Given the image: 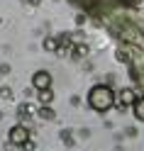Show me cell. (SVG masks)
Listing matches in <instances>:
<instances>
[{"label": "cell", "instance_id": "3", "mask_svg": "<svg viewBox=\"0 0 144 151\" xmlns=\"http://www.w3.org/2000/svg\"><path fill=\"white\" fill-rule=\"evenodd\" d=\"M32 86L37 90H49L51 88V73L49 71H37L34 78H32Z\"/></svg>", "mask_w": 144, "mask_h": 151}, {"label": "cell", "instance_id": "6", "mask_svg": "<svg viewBox=\"0 0 144 151\" xmlns=\"http://www.w3.org/2000/svg\"><path fill=\"white\" fill-rule=\"evenodd\" d=\"M39 93H42V95H39V100L44 102V105H49V102H51V98H54V95H51V88H49V90H39Z\"/></svg>", "mask_w": 144, "mask_h": 151}, {"label": "cell", "instance_id": "4", "mask_svg": "<svg viewBox=\"0 0 144 151\" xmlns=\"http://www.w3.org/2000/svg\"><path fill=\"white\" fill-rule=\"evenodd\" d=\"M134 90H130V88H124V90H120V95H117V102L122 107H127V105H134Z\"/></svg>", "mask_w": 144, "mask_h": 151}, {"label": "cell", "instance_id": "8", "mask_svg": "<svg viewBox=\"0 0 144 151\" xmlns=\"http://www.w3.org/2000/svg\"><path fill=\"white\" fill-rule=\"evenodd\" d=\"M44 46H46V49H51V51H54V49H56V42H54V39H46V42H44Z\"/></svg>", "mask_w": 144, "mask_h": 151}, {"label": "cell", "instance_id": "1", "mask_svg": "<svg viewBox=\"0 0 144 151\" xmlns=\"http://www.w3.org/2000/svg\"><path fill=\"white\" fill-rule=\"evenodd\" d=\"M88 102H90L93 110L105 112V110H110V107L115 105V93H112L108 86H95V88L88 93Z\"/></svg>", "mask_w": 144, "mask_h": 151}, {"label": "cell", "instance_id": "7", "mask_svg": "<svg viewBox=\"0 0 144 151\" xmlns=\"http://www.w3.org/2000/svg\"><path fill=\"white\" fill-rule=\"evenodd\" d=\"M39 115H42L44 119H54V110H51V107H42V110H39Z\"/></svg>", "mask_w": 144, "mask_h": 151}, {"label": "cell", "instance_id": "5", "mask_svg": "<svg viewBox=\"0 0 144 151\" xmlns=\"http://www.w3.org/2000/svg\"><path fill=\"white\" fill-rule=\"evenodd\" d=\"M134 117H137V119H142L144 122V98H137V100H134Z\"/></svg>", "mask_w": 144, "mask_h": 151}, {"label": "cell", "instance_id": "2", "mask_svg": "<svg viewBox=\"0 0 144 151\" xmlns=\"http://www.w3.org/2000/svg\"><path fill=\"white\" fill-rule=\"evenodd\" d=\"M27 139H30V132H27V127L15 124V127L10 129V141H12L15 146H25V144H27Z\"/></svg>", "mask_w": 144, "mask_h": 151}]
</instances>
